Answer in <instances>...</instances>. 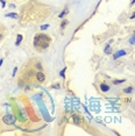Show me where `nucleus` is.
<instances>
[{"mask_svg":"<svg viewBox=\"0 0 135 136\" xmlns=\"http://www.w3.org/2000/svg\"><path fill=\"white\" fill-rule=\"evenodd\" d=\"M49 44H50V38H49L48 35L45 34H37L34 38V45L38 50L48 48Z\"/></svg>","mask_w":135,"mask_h":136,"instance_id":"1","label":"nucleus"},{"mask_svg":"<svg viewBox=\"0 0 135 136\" xmlns=\"http://www.w3.org/2000/svg\"><path fill=\"white\" fill-rule=\"evenodd\" d=\"M35 78H36V80H37V81H40V83H43V81L45 80V76H44V73H43L42 71H38V72H36V76H35Z\"/></svg>","mask_w":135,"mask_h":136,"instance_id":"2","label":"nucleus"},{"mask_svg":"<svg viewBox=\"0 0 135 136\" xmlns=\"http://www.w3.org/2000/svg\"><path fill=\"white\" fill-rule=\"evenodd\" d=\"M2 120H4V122L7 123V125H12V123H14V116H13V115H6Z\"/></svg>","mask_w":135,"mask_h":136,"instance_id":"3","label":"nucleus"},{"mask_svg":"<svg viewBox=\"0 0 135 136\" xmlns=\"http://www.w3.org/2000/svg\"><path fill=\"white\" fill-rule=\"evenodd\" d=\"M124 55H126V51H125V50H119V51L114 55V59H116V58H119V57H121V56H124Z\"/></svg>","mask_w":135,"mask_h":136,"instance_id":"4","label":"nucleus"},{"mask_svg":"<svg viewBox=\"0 0 135 136\" xmlns=\"http://www.w3.org/2000/svg\"><path fill=\"white\" fill-rule=\"evenodd\" d=\"M100 90H101V92H108L109 91V86L108 85H106V84H101L100 85Z\"/></svg>","mask_w":135,"mask_h":136,"instance_id":"5","label":"nucleus"},{"mask_svg":"<svg viewBox=\"0 0 135 136\" xmlns=\"http://www.w3.org/2000/svg\"><path fill=\"white\" fill-rule=\"evenodd\" d=\"M72 118H73V121H75V123H77V125H80V122H82V119H80V116L73 115Z\"/></svg>","mask_w":135,"mask_h":136,"instance_id":"6","label":"nucleus"},{"mask_svg":"<svg viewBox=\"0 0 135 136\" xmlns=\"http://www.w3.org/2000/svg\"><path fill=\"white\" fill-rule=\"evenodd\" d=\"M6 16H8V18H13V19H18V18H19L16 13H8V14H6Z\"/></svg>","mask_w":135,"mask_h":136,"instance_id":"7","label":"nucleus"},{"mask_svg":"<svg viewBox=\"0 0 135 136\" xmlns=\"http://www.w3.org/2000/svg\"><path fill=\"white\" fill-rule=\"evenodd\" d=\"M22 35H18V38H16V42H15V45L18 47V45H20V42L22 41Z\"/></svg>","mask_w":135,"mask_h":136,"instance_id":"8","label":"nucleus"},{"mask_svg":"<svg viewBox=\"0 0 135 136\" xmlns=\"http://www.w3.org/2000/svg\"><path fill=\"white\" fill-rule=\"evenodd\" d=\"M125 81V79H115V80H113V84L114 85H119V84H122Z\"/></svg>","mask_w":135,"mask_h":136,"instance_id":"9","label":"nucleus"},{"mask_svg":"<svg viewBox=\"0 0 135 136\" xmlns=\"http://www.w3.org/2000/svg\"><path fill=\"white\" fill-rule=\"evenodd\" d=\"M122 91H124V93H132L133 92V87H127V88H124Z\"/></svg>","mask_w":135,"mask_h":136,"instance_id":"10","label":"nucleus"},{"mask_svg":"<svg viewBox=\"0 0 135 136\" xmlns=\"http://www.w3.org/2000/svg\"><path fill=\"white\" fill-rule=\"evenodd\" d=\"M67 25H68V20H63V21H62V23H61V28L63 29Z\"/></svg>","mask_w":135,"mask_h":136,"instance_id":"11","label":"nucleus"},{"mask_svg":"<svg viewBox=\"0 0 135 136\" xmlns=\"http://www.w3.org/2000/svg\"><path fill=\"white\" fill-rule=\"evenodd\" d=\"M105 52H106V54H111V49H109V44H107V45H106V48H105Z\"/></svg>","mask_w":135,"mask_h":136,"instance_id":"12","label":"nucleus"},{"mask_svg":"<svg viewBox=\"0 0 135 136\" xmlns=\"http://www.w3.org/2000/svg\"><path fill=\"white\" fill-rule=\"evenodd\" d=\"M68 12H69V11H68V9H64V11H63V12H62V13H61V14H60V18H64V15H65V14H67Z\"/></svg>","mask_w":135,"mask_h":136,"instance_id":"13","label":"nucleus"},{"mask_svg":"<svg viewBox=\"0 0 135 136\" xmlns=\"http://www.w3.org/2000/svg\"><path fill=\"white\" fill-rule=\"evenodd\" d=\"M48 27H49V25H43V26L41 27V29H42V30H44V29H47Z\"/></svg>","mask_w":135,"mask_h":136,"instance_id":"14","label":"nucleus"},{"mask_svg":"<svg viewBox=\"0 0 135 136\" xmlns=\"http://www.w3.org/2000/svg\"><path fill=\"white\" fill-rule=\"evenodd\" d=\"M129 42H131V44H133V43H135V36H133L131 40H129Z\"/></svg>","mask_w":135,"mask_h":136,"instance_id":"15","label":"nucleus"},{"mask_svg":"<svg viewBox=\"0 0 135 136\" xmlns=\"http://www.w3.org/2000/svg\"><path fill=\"white\" fill-rule=\"evenodd\" d=\"M64 72H65V69H63V70L61 71V77H63V78L65 77V76H64Z\"/></svg>","mask_w":135,"mask_h":136,"instance_id":"16","label":"nucleus"},{"mask_svg":"<svg viewBox=\"0 0 135 136\" xmlns=\"http://www.w3.org/2000/svg\"><path fill=\"white\" fill-rule=\"evenodd\" d=\"M36 68H37V69H40V70H42V65H41L40 63H37V64H36Z\"/></svg>","mask_w":135,"mask_h":136,"instance_id":"17","label":"nucleus"},{"mask_svg":"<svg viewBox=\"0 0 135 136\" xmlns=\"http://www.w3.org/2000/svg\"><path fill=\"white\" fill-rule=\"evenodd\" d=\"M54 87H55V88H60V85H57V84H56V85H54Z\"/></svg>","mask_w":135,"mask_h":136,"instance_id":"18","label":"nucleus"},{"mask_svg":"<svg viewBox=\"0 0 135 136\" xmlns=\"http://www.w3.org/2000/svg\"><path fill=\"white\" fill-rule=\"evenodd\" d=\"M133 18H135V12L133 13V14H132V19H133Z\"/></svg>","mask_w":135,"mask_h":136,"instance_id":"19","label":"nucleus"},{"mask_svg":"<svg viewBox=\"0 0 135 136\" xmlns=\"http://www.w3.org/2000/svg\"><path fill=\"white\" fill-rule=\"evenodd\" d=\"M1 64H2V59H0V65H1Z\"/></svg>","mask_w":135,"mask_h":136,"instance_id":"20","label":"nucleus"},{"mask_svg":"<svg viewBox=\"0 0 135 136\" xmlns=\"http://www.w3.org/2000/svg\"><path fill=\"white\" fill-rule=\"evenodd\" d=\"M1 38H2V34H0V40H1Z\"/></svg>","mask_w":135,"mask_h":136,"instance_id":"21","label":"nucleus"},{"mask_svg":"<svg viewBox=\"0 0 135 136\" xmlns=\"http://www.w3.org/2000/svg\"><path fill=\"white\" fill-rule=\"evenodd\" d=\"M135 2V0H133V1H132V5H133V4H134Z\"/></svg>","mask_w":135,"mask_h":136,"instance_id":"22","label":"nucleus"}]
</instances>
